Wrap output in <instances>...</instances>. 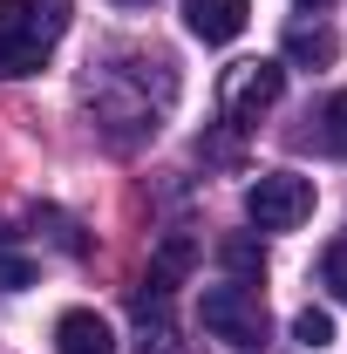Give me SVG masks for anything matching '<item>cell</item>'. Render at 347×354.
<instances>
[{"instance_id": "1", "label": "cell", "mask_w": 347, "mask_h": 354, "mask_svg": "<svg viewBox=\"0 0 347 354\" xmlns=\"http://www.w3.org/2000/svg\"><path fill=\"white\" fill-rule=\"evenodd\" d=\"M68 28V0H0V82L35 75Z\"/></svg>"}, {"instance_id": "2", "label": "cell", "mask_w": 347, "mask_h": 354, "mask_svg": "<svg viewBox=\"0 0 347 354\" xmlns=\"http://www.w3.org/2000/svg\"><path fill=\"white\" fill-rule=\"evenodd\" d=\"M198 320H205V334H212V341H225V348H238V354H259V348H265V334H272L259 286H245V279L205 286V300H198Z\"/></svg>"}, {"instance_id": "3", "label": "cell", "mask_w": 347, "mask_h": 354, "mask_svg": "<svg viewBox=\"0 0 347 354\" xmlns=\"http://www.w3.org/2000/svg\"><path fill=\"white\" fill-rule=\"evenodd\" d=\"M245 218L259 232H293L313 218V177L300 171H259L245 184Z\"/></svg>"}, {"instance_id": "4", "label": "cell", "mask_w": 347, "mask_h": 354, "mask_svg": "<svg viewBox=\"0 0 347 354\" xmlns=\"http://www.w3.org/2000/svg\"><path fill=\"white\" fill-rule=\"evenodd\" d=\"M279 95H286V68H279V62H232V68L218 75V109H225L232 130L259 123Z\"/></svg>"}, {"instance_id": "5", "label": "cell", "mask_w": 347, "mask_h": 354, "mask_svg": "<svg viewBox=\"0 0 347 354\" xmlns=\"http://www.w3.org/2000/svg\"><path fill=\"white\" fill-rule=\"evenodd\" d=\"M245 21H252V7H245V0H184V28H191L198 41H212V48L238 41V35H245Z\"/></svg>"}, {"instance_id": "6", "label": "cell", "mask_w": 347, "mask_h": 354, "mask_svg": "<svg viewBox=\"0 0 347 354\" xmlns=\"http://www.w3.org/2000/svg\"><path fill=\"white\" fill-rule=\"evenodd\" d=\"M198 266V245L184 239V232H171L164 245H157V259H150V272H143V286H136V300H171L177 286H184V272Z\"/></svg>"}, {"instance_id": "7", "label": "cell", "mask_w": 347, "mask_h": 354, "mask_svg": "<svg viewBox=\"0 0 347 354\" xmlns=\"http://www.w3.org/2000/svg\"><path fill=\"white\" fill-rule=\"evenodd\" d=\"M55 348L62 354H116V334H109V320L88 307H68L55 320Z\"/></svg>"}, {"instance_id": "8", "label": "cell", "mask_w": 347, "mask_h": 354, "mask_svg": "<svg viewBox=\"0 0 347 354\" xmlns=\"http://www.w3.org/2000/svg\"><path fill=\"white\" fill-rule=\"evenodd\" d=\"M286 55H293V62H320V68H327V62L341 55V41H334L327 28H293V35H286Z\"/></svg>"}, {"instance_id": "9", "label": "cell", "mask_w": 347, "mask_h": 354, "mask_svg": "<svg viewBox=\"0 0 347 354\" xmlns=\"http://www.w3.org/2000/svg\"><path fill=\"white\" fill-rule=\"evenodd\" d=\"M293 341H300V348H334V313L327 307H300L293 313Z\"/></svg>"}, {"instance_id": "10", "label": "cell", "mask_w": 347, "mask_h": 354, "mask_svg": "<svg viewBox=\"0 0 347 354\" xmlns=\"http://www.w3.org/2000/svg\"><path fill=\"white\" fill-rule=\"evenodd\" d=\"M320 143H327L334 157H347V88L327 95V109H320Z\"/></svg>"}, {"instance_id": "11", "label": "cell", "mask_w": 347, "mask_h": 354, "mask_svg": "<svg viewBox=\"0 0 347 354\" xmlns=\"http://www.w3.org/2000/svg\"><path fill=\"white\" fill-rule=\"evenodd\" d=\"M218 252H225V266H232V272H245V279H259V272H265V252L252 245V239H225Z\"/></svg>"}, {"instance_id": "12", "label": "cell", "mask_w": 347, "mask_h": 354, "mask_svg": "<svg viewBox=\"0 0 347 354\" xmlns=\"http://www.w3.org/2000/svg\"><path fill=\"white\" fill-rule=\"evenodd\" d=\"M320 286H327L334 300H347V239L327 245V259H320Z\"/></svg>"}, {"instance_id": "13", "label": "cell", "mask_w": 347, "mask_h": 354, "mask_svg": "<svg viewBox=\"0 0 347 354\" xmlns=\"http://www.w3.org/2000/svg\"><path fill=\"white\" fill-rule=\"evenodd\" d=\"M28 279H35V266L14 259V252H0V286H28Z\"/></svg>"}, {"instance_id": "14", "label": "cell", "mask_w": 347, "mask_h": 354, "mask_svg": "<svg viewBox=\"0 0 347 354\" xmlns=\"http://www.w3.org/2000/svg\"><path fill=\"white\" fill-rule=\"evenodd\" d=\"M300 7H313V14H320V7H334V0H300Z\"/></svg>"}, {"instance_id": "15", "label": "cell", "mask_w": 347, "mask_h": 354, "mask_svg": "<svg viewBox=\"0 0 347 354\" xmlns=\"http://www.w3.org/2000/svg\"><path fill=\"white\" fill-rule=\"evenodd\" d=\"M123 7H143V0H123Z\"/></svg>"}]
</instances>
